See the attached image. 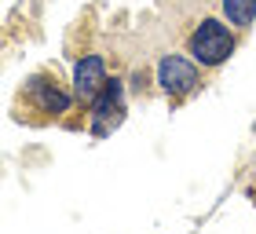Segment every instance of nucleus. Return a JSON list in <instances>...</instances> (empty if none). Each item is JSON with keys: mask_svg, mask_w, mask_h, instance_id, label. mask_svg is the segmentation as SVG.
I'll return each mask as SVG.
<instances>
[{"mask_svg": "<svg viewBox=\"0 0 256 234\" xmlns=\"http://www.w3.org/2000/svg\"><path fill=\"white\" fill-rule=\"evenodd\" d=\"M121 114H124V84H121V80H106V88H102L99 96L92 99V117H96V132L102 136L110 121H114V124L121 121Z\"/></svg>", "mask_w": 256, "mask_h": 234, "instance_id": "3", "label": "nucleus"}, {"mask_svg": "<svg viewBox=\"0 0 256 234\" xmlns=\"http://www.w3.org/2000/svg\"><path fill=\"white\" fill-rule=\"evenodd\" d=\"M158 84L165 88L172 99H183L198 88V66L183 55H165L158 62Z\"/></svg>", "mask_w": 256, "mask_h": 234, "instance_id": "2", "label": "nucleus"}, {"mask_svg": "<svg viewBox=\"0 0 256 234\" xmlns=\"http://www.w3.org/2000/svg\"><path fill=\"white\" fill-rule=\"evenodd\" d=\"M230 52H234V33L216 18H205L202 26L190 33V55H194V62H202V66L227 62Z\"/></svg>", "mask_w": 256, "mask_h": 234, "instance_id": "1", "label": "nucleus"}, {"mask_svg": "<svg viewBox=\"0 0 256 234\" xmlns=\"http://www.w3.org/2000/svg\"><path fill=\"white\" fill-rule=\"evenodd\" d=\"M224 15L230 18V26L246 30L256 18V0H224Z\"/></svg>", "mask_w": 256, "mask_h": 234, "instance_id": "6", "label": "nucleus"}, {"mask_svg": "<svg viewBox=\"0 0 256 234\" xmlns=\"http://www.w3.org/2000/svg\"><path fill=\"white\" fill-rule=\"evenodd\" d=\"M26 92H30V99L40 106V114H66V106H70V96L59 88V80H52V77H30V84H26Z\"/></svg>", "mask_w": 256, "mask_h": 234, "instance_id": "5", "label": "nucleus"}, {"mask_svg": "<svg viewBox=\"0 0 256 234\" xmlns=\"http://www.w3.org/2000/svg\"><path fill=\"white\" fill-rule=\"evenodd\" d=\"M106 88V62H102V55H84L74 70V92L77 99H96L99 92Z\"/></svg>", "mask_w": 256, "mask_h": 234, "instance_id": "4", "label": "nucleus"}]
</instances>
